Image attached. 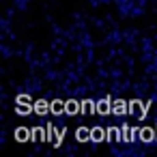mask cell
I'll use <instances>...</instances> for the list:
<instances>
[{
  "label": "cell",
  "mask_w": 157,
  "mask_h": 157,
  "mask_svg": "<svg viewBox=\"0 0 157 157\" xmlns=\"http://www.w3.org/2000/svg\"><path fill=\"white\" fill-rule=\"evenodd\" d=\"M67 112L73 114V112H75V103H69V105H67Z\"/></svg>",
  "instance_id": "6da1fadb"
}]
</instances>
